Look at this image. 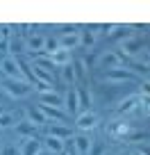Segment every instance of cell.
Here are the masks:
<instances>
[{
    "instance_id": "obj_1",
    "label": "cell",
    "mask_w": 150,
    "mask_h": 155,
    "mask_svg": "<svg viewBox=\"0 0 150 155\" xmlns=\"http://www.w3.org/2000/svg\"><path fill=\"white\" fill-rule=\"evenodd\" d=\"M0 73H2L7 80H27L25 73H23V62H21L18 57H11V55L0 59Z\"/></svg>"
},
{
    "instance_id": "obj_2",
    "label": "cell",
    "mask_w": 150,
    "mask_h": 155,
    "mask_svg": "<svg viewBox=\"0 0 150 155\" xmlns=\"http://www.w3.org/2000/svg\"><path fill=\"white\" fill-rule=\"evenodd\" d=\"M2 89H5V94L9 98L21 101V98L30 96V91H32V82H30V80H5V82H2Z\"/></svg>"
},
{
    "instance_id": "obj_3",
    "label": "cell",
    "mask_w": 150,
    "mask_h": 155,
    "mask_svg": "<svg viewBox=\"0 0 150 155\" xmlns=\"http://www.w3.org/2000/svg\"><path fill=\"white\" fill-rule=\"evenodd\" d=\"M102 80L109 84H125V82H132L136 80V73L127 66H121V68H111V71H105L102 73Z\"/></svg>"
},
{
    "instance_id": "obj_4",
    "label": "cell",
    "mask_w": 150,
    "mask_h": 155,
    "mask_svg": "<svg viewBox=\"0 0 150 155\" xmlns=\"http://www.w3.org/2000/svg\"><path fill=\"white\" fill-rule=\"evenodd\" d=\"M98 123H100V116H98L96 112H91V110L80 112V114L75 116V128H78L80 132H89V130H93Z\"/></svg>"
},
{
    "instance_id": "obj_5",
    "label": "cell",
    "mask_w": 150,
    "mask_h": 155,
    "mask_svg": "<svg viewBox=\"0 0 150 155\" xmlns=\"http://www.w3.org/2000/svg\"><path fill=\"white\" fill-rule=\"evenodd\" d=\"M71 139H73V150H75V155H91L93 139L89 137V132H75Z\"/></svg>"
},
{
    "instance_id": "obj_6",
    "label": "cell",
    "mask_w": 150,
    "mask_h": 155,
    "mask_svg": "<svg viewBox=\"0 0 150 155\" xmlns=\"http://www.w3.org/2000/svg\"><path fill=\"white\" fill-rule=\"evenodd\" d=\"M123 66V57L118 55V50H105L98 57V68L102 71H111V68H121Z\"/></svg>"
},
{
    "instance_id": "obj_7",
    "label": "cell",
    "mask_w": 150,
    "mask_h": 155,
    "mask_svg": "<svg viewBox=\"0 0 150 155\" xmlns=\"http://www.w3.org/2000/svg\"><path fill=\"white\" fill-rule=\"evenodd\" d=\"M121 57H139V53H141V41L136 37H125V39H121Z\"/></svg>"
},
{
    "instance_id": "obj_8",
    "label": "cell",
    "mask_w": 150,
    "mask_h": 155,
    "mask_svg": "<svg viewBox=\"0 0 150 155\" xmlns=\"http://www.w3.org/2000/svg\"><path fill=\"white\" fill-rule=\"evenodd\" d=\"M57 41H59V48L68 50V53L80 48V37H78V32H73V30H66L62 37H57Z\"/></svg>"
},
{
    "instance_id": "obj_9",
    "label": "cell",
    "mask_w": 150,
    "mask_h": 155,
    "mask_svg": "<svg viewBox=\"0 0 150 155\" xmlns=\"http://www.w3.org/2000/svg\"><path fill=\"white\" fill-rule=\"evenodd\" d=\"M43 46H46L43 34H30V37L25 39V50H30L34 57H37V55H43Z\"/></svg>"
},
{
    "instance_id": "obj_10",
    "label": "cell",
    "mask_w": 150,
    "mask_h": 155,
    "mask_svg": "<svg viewBox=\"0 0 150 155\" xmlns=\"http://www.w3.org/2000/svg\"><path fill=\"white\" fill-rule=\"evenodd\" d=\"M139 105H141V96H139V94H132V96H127V98H123V101H118L116 110L121 112V114H132V112L139 110Z\"/></svg>"
},
{
    "instance_id": "obj_11",
    "label": "cell",
    "mask_w": 150,
    "mask_h": 155,
    "mask_svg": "<svg viewBox=\"0 0 150 155\" xmlns=\"http://www.w3.org/2000/svg\"><path fill=\"white\" fill-rule=\"evenodd\" d=\"M64 112L66 114H80V103H78V89L75 87H68L66 98H64Z\"/></svg>"
},
{
    "instance_id": "obj_12",
    "label": "cell",
    "mask_w": 150,
    "mask_h": 155,
    "mask_svg": "<svg viewBox=\"0 0 150 155\" xmlns=\"http://www.w3.org/2000/svg\"><path fill=\"white\" fill-rule=\"evenodd\" d=\"M39 105H46V107H57V110H64V96H59L57 91H46V94H39Z\"/></svg>"
},
{
    "instance_id": "obj_13",
    "label": "cell",
    "mask_w": 150,
    "mask_h": 155,
    "mask_svg": "<svg viewBox=\"0 0 150 155\" xmlns=\"http://www.w3.org/2000/svg\"><path fill=\"white\" fill-rule=\"evenodd\" d=\"M46 126H48V135L57 137V139L68 141V139L73 137V130L66 126V123H46Z\"/></svg>"
},
{
    "instance_id": "obj_14",
    "label": "cell",
    "mask_w": 150,
    "mask_h": 155,
    "mask_svg": "<svg viewBox=\"0 0 150 155\" xmlns=\"http://www.w3.org/2000/svg\"><path fill=\"white\" fill-rule=\"evenodd\" d=\"M41 148H43V146H41V141L37 139V137H32V139H21L18 141V153L21 155H37Z\"/></svg>"
},
{
    "instance_id": "obj_15",
    "label": "cell",
    "mask_w": 150,
    "mask_h": 155,
    "mask_svg": "<svg viewBox=\"0 0 150 155\" xmlns=\"http://www.w3.org/2000/svg\"><path fill=\"white\" fill-rule=\"evenodd\" d=\"M130 132H132V123H127V121H116V123H111V128H109V135L114 139H127Z\"/></svg>"
},
{
    "instance_id": "obj_16",
    "label": "cell",
    "mask_w": 150,
    "mask_h": 155,
    "mask_svg": "<svg viewBox=\"0 0 150 155\" xmlns=\"http://www.w3.org/2000/svg\"><path fill=\"white\" fill-rule=\"evenodd\" d=\"M43 144H46V150H48L50 155H62L64 148H66V141H64V139H57V137H53V135H46Z\"/></svg>"
},
{
    "instance_id": "obj_17",
    "label": "cell",
    "mask_w": 150,
    "mask_h": 155,
    "mask_svg": "<svg viewBox=\"0 0 150 155\" xmlns=\"http://www.w3.org/2000/svg\"><path fill=\"white\" fill-rule=\"evenodd\" d=\"M25 114H27V123L34 126V128H43L46 123H48V121H46V116H43V112H41L39 107H27Z\"/></svg>"
},
{
    "instance_id": "obj_18",
    "label": "cell",
    "mask_w": 150,
    "mask_h": 155,
    "mask_svg": "<svg viewBox=\"0 0 150 155\" xmlns=\"http://www.w3.org/2000/svg\"><path fill=\"white\" fill-rule=\"evenodd\" d=\"M46 57L53 62L55 68H62V66H68V64H71V53H68V50H62V48H59L57 53H53V55H46Z\"/></svg>"
},
{
    "instance_id": "obj_19",
    "label": "cell",
    "mask_w": 150,
    "mask_h": 155,
    "mask_svg": "<svg viewBox=\"0 0 150 155\" xmlns=\"http://www.w3.org/2000/svg\"><path fill=\"white\" fill-rule=\"evenodd\" d=\"M30 71L34 73V82H48V84H55V71H46V68H41V66H34L32 64V68Z\"/></svg>"
},
{
    "instance_id": "obj_20",
    "label": "cell",
    "mask_w": 150,
    "mask_h": 155,
    "mask_svg": "<svg viewBox=\"0 0 150 155\" xmlns=\"http://www.w3.org/2000/svg\"><path fill=\"white\" fill-rule=\"evenodd\" d=\"M14 130L21 135V139H32V137H37V128L30 126L27 121H18V123L14 126Z\"/></svg>"
},
{
    "instance_id": "obj_21",
    "label": "cell",
    "mask_w": 150,
    "mask_h": 155,
    "mask_svg": "<svg viewBox=\"0 0 150 155\" xmlns=\"http://www.w3.org/2000/svg\"><path fill=\"white\" fill-rule=\"evenodd\" d=\"M78 37H80V46H82V48L91 50L93 46H96V34H93V32H91L89 28L80 30V32H78Z\"/></svg>"
},
{
    "instance_id": "obj_22",
    "label": "cell",
    "mask_w": 150,
    "mask_h": 155,
    "mask_svg": "<svg viewBox=\"0 0 150 155\" xmlns=\"http://www.w3.org/2000/svg\"><path fill=\"white\" fill-rule=\"evenodd\" d=\"M21 53H25V39L11 37L9 39V55H11V57H18Z\"/></svg>"
},
{
    "instance_id": "obj_23",
    "label": "cell",
    "mask_w": 150,
    "mask_h": 155,
    "mask_svg": "<svg viewBox=\"0 0 150 155\" xmlns=\"http://www.w3.org/2000/svg\"><path fill=\"white\" fill-rule=\"evenodd\" d=\"M78 89V103H80V112H87L89 105H91V94H89V89L84 87H75Z\"/></svg>"
},
{
    "instance_id": "obj_24",
    "label": "cell",
    "mask_w": 150,
    "mask_h": 155,
    "mask_svg": "<svg viewBox=\"0 0 150 155\" xmlns=\"http://www.w3.org/2000/svg\"><path fill=\"white\" fill-rule=\"evenodd\" d=\"M18 123L14 112H0V130H7V128H14Z\"/></svg>"
},
{
    "instance_id": "obj_25",
    "label": "cell",
    "mask_w": 150,
    "mask_h": 155,
    "mask_svg": "<svg viewBox=\"0 0 150 155\" xmlns=\"http://www.w3.org/2000/svg\"><path fill=\"white\" fill-rule=\"evenodd\" d=\"M59 71H62V80H64V82H66L68 87H75L78 80H75V68H73V62L68 64V66H62Z\"/></svg>"
},
{
    "instance_id": "obj_26",
    "label": "cell",
    "mask_w": 150,
    "mask_h": 155,
    "mask_svg": "<svg viewBox=\"0 0 150 155\" xmlns=\"http://www.w3.org/2000/svg\"><path fill=\"white\" fill-rule=\"evenodd\" d=\"M32 89H37L39 94H46V91H53L55 84H48V82H34V87H32Z\"/></svg>"
},
{
    "instance_id": "obj_27",
    "label": "cell",
    "mask_w": 150,
    "mask_h": 155,
    "mask_svg": "<svg viewBox=\"0 0 150 155\" xmlns=\"http://www.w3.org/2000/svg\"><path fill=\"white\" fill-rule=\"evenodd\" d=\"M0 155H21V153H18V146H5L0 150Z\"/></svg>"
},
{
    "instance_id": "obj_28",
    "label": "cell",
    "mask_w": 150,
    "mask_h": 155,
    "mask_svg": "<svg viewBox=\"0 0 150 155\" xmlns=\"http://www.w3.org/2000/svg\"><path fill=\"white\" fill-rule=\"evenodd\" d=\"M64 155H75V150H73V146H71V148H64Z\"/></svg>"
},
{
    "instance_id": "obj_29",
    "label": "cell",
    "mask_w": 150,
    "mask_h": 155,
    "mask_svg": "<svg viewBox=\"0 0 150 155\" xmlns=\"http://www.w3.org/2000/svg\"><path fill=\"white\" fill-rule=\"evenodd\" d=\"M37 155H50V153H48V150H46V148H41V150H39V153H37Z\"/></svg>"
},
{
    "instance_id": "obj_30",
    "label": "cell",
    "mask_w": 150,
    "mask_h": 155,
    "mask_svg": "<svg viewBox=\"0 0 150 155\" xmlns=\"http://www.w3.org/2000/svg\"><path fill=\"white\" fill-rule=\"evenodd\" d=\"M0 46H5V37H2V32H0Z\"/></svg>"
},
{
    "instance_id": "obj_31",
    "label": "cell",
    "mask_w": 150,
    "mask_h": 155,
    "mask_svg": "<svg viewBox=\"0 0 150 155\" xmlns=\"http://www.w3.org/2000/svg\"><path fill=\"white\" fill-rule=\"evenodd\" d=\"M0 137H2V130H0Z\"/></svg>"
},
{
    "instance_id": "obj_32",
    "label": "cell",
    "mask_w": 150,
    "mask_h": 155,
    "mask_svg": "<svg viewBox=\"0 0 150 155\" xmlns=\"http://www.w3.org/2000/svg\"><path fill=\"white\" fill-rule=\"evenodd\" d=\"M121 155H123V153H121Z\"/></svg>"
}]
</instances>
